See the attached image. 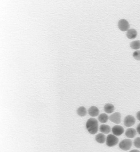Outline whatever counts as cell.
<instances>
[{
  "label": "cell",
  "instance_id": "cell-1",
  "mask_svg": "<svg viewBox=\"0 0 140 152\" xmlns=\"http://www.w3.org/2000/svg\"><path fill=\"white\" fill-rule=\"evenodd\" d=\"M86 128L90 134H96L98 131V122L95 118H91L88 120L86 123Z\"/></svg>",
  "mask_w": 140,
  "mask_h": 152
},
{
  "label": "cell",
  "instance_id": "cell-12",
  "mask_svg": "<svg viewBox=\"0 0 140 152\" xmlns=\"http://www.w3.org/2000/svg\"><path fill=\"white\" fill-rule=\"evenodd\" d=\"M95 141L99 143L103 144L106 141V138L104 134L99 133L95 137Z\"/></svg>",
  "mask_w": 140,
  "mask_h": 152
},
{
  "label": "cell",
  "instance_id": "cell-9",
  "mask_svg": "<svg viewBox=\"0 0 140 152\" xmlns=\"http://www.w3.org/2000/svg\"><path fill=\"white\" fill-rule=\"evenodd\" d=\"M127 38L130 40L135 39L137 36V32L135 29H129L126 34Z\"/></svg>",
  "mask_w": 140,
  "mask_h": 152
},
{
  "label": "cell",
  "instance_id": "cell-2",
  "mask_svg": "<svg viewBox=\"0 0 140 152\" xmlns=\"http://www.w3.org/2000/svg\"><path fill=\"white\" fill-rule=\"evenodd\" d=\"M106 145L108 147H112L116 145L119 143L118 138L114 135L110 134L106 138Z\"/></svg>",
  "mask_w": 140,
  "mask_h": 152
},
{
  "label": "cell",
  "instance_id": "cell-19",
  "mask_svg": "<svg viewBox=\"0 0 140 152\" xmlns=\"http://www.w3.org/2000/svg\"><path fill=\"white\" fill-rule=\"evenodd\" d=\"M136 131H137V133H138L140 135V123H139V124L138 125V126H137Z\"/></svg>",
  "mask_w": 140,
  "mask_h": 152
},
{
  "label": "cell",
  "instance_id": "cell-11",
  "mask_svg": "<svg viewBox=\"0 0 140 152\" xmlns=\"http://www.w3.org/2000/svg\"><path fill=\"white\" fill-rule=\"evenodd\" d=\"M104 110L106 113L111 114L115 111V108L114 105L111 104H107L104 107Z\"/></svg>",
  "mask_w": 140,
  "mask_h": 152
},
{
  "label": "cell",
  "instance_id": "cell-6",
  "mask_svg": "<svg viewBox=\"0 0 140 152\" xmlns=\"http://www.w3.org/2000/svg\"><path fill=\"white\" fill-rule=\"evenodd\" d=\"M110 121L116 124H119L121 122V115L119 112H115L109 116Z\"/></svg>",
  "mask_w": 140,
  "mask_h": 152
},
{
  "label": "cell",
  "instance_id": "cell-14",
  "mask_svg": "<svg viewBox=\"0 0 140 152\" xmlns=\"http://www.w3.org/2000/svg\"><path fill=\"white\" fill-rule=\"evenodd\" d=\"M109 119V116H108V115H107L106 114H101L98 116V121L100 122L101 123H103V124L107 122Z\"/></svg>",
  "mask_w": 140,
  "mask_h": 152
},
{
  "label": "cell",
  "instance_id": "cell-4",
  "mask_svg": "<svg viewBox=\"0 0 140 152\" xmlns=\"http://www.w3.org/2000/svg\"><path fill=\"white\" fill-rule=\"evenodd\" d=\"M118 26L121 31H127L130 28V25L126 20L121 19L118 22Z\"/></svg>",
  "mask_w": 140,
  "mask_h": 152
},
{
  "label": "cell",
  "instance_id": "cell-15",
  "mask_svg": "<svg viewBox=\"0 0 140 152\" xmlns=\"http://www.w3.org/2000/svg\"><path fill=\"white\" fill-rule=\"evenodd\" d=\"M77 115L80 116H84L87 115V110L84 106H81L77 109L76 111Z\"/></svg>",
  "mask_w": 140,
  "mask_h": 152
},
{
  "label": "cell",
  "instance_id": "cell-13",
  "mask_svg": "<svg viewBox=\"0 0 140 152\" xmlns=\"http://www.w3.org/2000/svg\"><path fill=\"white\" fill-rule=\"evenodd\" d=\"M100 132L103 134H108L111 131V128L109 125L106 124H102L100 126L99 128Z\"/></svg>",
  "mask_w": 140,
  "mask_h": 152
},
{
  "label": "cell",
  "instance_id": "cell-18",
  "mask_svg": "<svg viewBox=\"0 0 140 152\" xmlns=\"http://www.w3.org/2000/svg\"><path fill=\"white\" fill-rule=\"evenodd\" d=\"M134 58L137 61H140V50H137L133 53Z\"/></svg>",
  "mask_w": 140,
  "mask_h": 152
},
{
  "label": "cell",
  "instance_id": "cell-5",
  "mask_svg": "<svg viewBox=\"0 0 140 152\" xmlns=\"http://www.w3.org/2000/svg\"><path fill=\"white\" fill-rule=\"evenodd\" d=\"M135 118L133 116L127 115L124 119V125L127 127H131L135 123Z\"/></svg>",
  "mask_w": 140,
  "mask_h": 152
},
{
  "label": "cell",
  "instance_id": "cell-3",
  "mask_svg": "<svg viewBox=\"0 0 140 152\" xmlns=\"http://www.w3.org/2000/svg\"><path fill=\"white\" fill-rule=\"evenodd\" d=\"M132 145V141L130 139H125L119 143V148L124 151H128L131 149Z\"/></svg>",
  "mask_w": 140,
  "mask_h": 152
},
{
  "label": "cell",
  "instance_id": "cell-20",
  "mask_svg": "<svg viewBox=\"0 0 140 152\" xmlns=\"http://www.w3.org/2000/svg\"><path fill=\"white\" fill-rule=\"evenodd\" d=\"M136 117L138 120L140 121V111L137 112V115H136Z\"/></svg>",
  "mask_w": 140,
  "mask_h": 152
},
{
  "label": "cell",
  "instance_id": "cell-21",
  "mask_svg": "<svg viewBox=\"0 0 140 152\" xmlns=\"http://www.w3.org/2000/svg\"><path fill=\"white\" fill-rule=\"evenodd\" d=\"M129 152H140L138 150H136V149H134V150H132L131 151Z\"/></svg>",
  "mask_w": 140,
  "mask_h": 152
},
{
  "label": "cell",
  "instance_id": "cell-16",
  "mask_svg": "<svg viewBox=\"0 0 140 152\" xmlns=\"http://www.w3.org/2000/svg\"><path fill=\"white\" fill-rule=\"evenodd\" d=\"M130 46L132 49L138 50L140 48V40H134L131 42Z\"/></svg>",
  "mask_w": 140,
  "mask_h": 152
},
{
  "label": "cell",
  "instance_id": "cell-8",
  "mask_svg": "<svg viewBox=\"0 0 140 152\" xmlns=\"http://www.w3.org/2000/svg\"><path fill=\"white\" fill-rule=\"evenodd\" d=\"M88 113L90 116L95 117L99 114V110L96 106H92L88 109Z\"/></svg>",
  "mask_w": 140,
  "mask_h": 152
},
{
  "label": "cell",
  "instance_id": "cell-10",
  "mask_svg": "<svg viewBox=\"0 0 140 152\" xmlns=\"http://www.w3.org/2000/svg\"><path fill=\"white\" fill-rule=\"evenodd\" d=\"M137 131L134 128H129L126 130L125 135L128 138L132 139L135 137L137 134Z\"/></svg>",
  "mask_w": 140,
  "mask_h": 152
},
{
  "label": "cell",
  "instance_id": "cell-17",
  "mask_svg": "<svg viewBox=\"0 0 140 152\" xmlns=\"http://www.w3.org/2000/svg\"><path fill=\"white\" fill-rule=\"evenodd\" d=\"M133 144L135 147L140 149V137H138L134 139Z\"/></svg>",
  "mask_w": 140,
  "mask_h": 152
},
{
  "label": "cell",
  "instance_id": "cell-7",
  "mask_svg": "<svg viewBox=\"0 0 140 152\" xmlns=\"http://www.w3.org/2000/svg\"><path fill=\"white\" fill-rule=\"evenodd\" d=\"M112 132H113V134L115 136H120L124 133V129L122 126L120 125H115L112 128Z\"/></svg>",
  "mask_w": 140,
  "mask_h": 152
}]
</instances>
